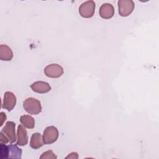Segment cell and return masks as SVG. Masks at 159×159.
<instances>
[{"label":"cell","mask_w":159,"mask_h":159,"mask_svg":"<svg viewBox=\"0 0 159 159\" xmlns=\"http://www.w3.org/2000/svg\"><path fill=\"white\" fill-rule=\"evenodd\" d=\"M13 58V52L7 45H0V59L2 61H11Z\"/></svg>","instance_id":"12"},{"label":"cell","mask_w":159,"mask_h":159,"mask_svg":"<svg viewBox=\"0 0 159 159\" xmlns=\"http://www.w3.org/2000/svg\"><path fill=\"white\" fill-rule=\"evenodd\" d=\"M57 158V155L53 152L52 150H48L43 152L40 157V159H56Z\"/></svg>","instance_id":"16"},{"label":"cell","mask_w":159,"mask_h":159,"mask_svg":"<svg viewBox=\"0 0 159 159\" xmlns=\"http://www.w3.org/2000/svg\"><path fill=\"white\" fill-rule=\"evenodd\" d=\"M21 124L27 129H33L35 126V120L30 115H23L20 117Z\"/></svg>","instance_id":"14"},{"label":"cell","mask_w":159,"mask_h":159,"mask_svg":"<svg viewBox=\"0 0 159 159\" xmlns=\"http://www.w3.org/2000/svg\"><path fill=\"white\" fill-rule=\"evenodd\" d=\"M0 142H1V143H5V144L9 142V139L7 138V137L4 133H2L1 131L0 132Z\"/></svg>","instance_id":"17"},{"label":"cell","mask_w":159,"mask_h":159,"mask_svg":"<svg viewBox=\"0 0 159 159\" xmlns=\"http://www.w3.org/2000/svg\"><path fill=\"white\" fill-rule=\"evenodd\" d=\"M17 145L19 146H24L28 143V135L27 132L25 128V127L20 124L17 127Z\"/></svg>","instance_id":"8"},{"label":"cell","mask_w":159,"mask_h":159,"mask_svg":"<svg viewBox=\"0 0 159 159\" xmlns=\"http://www.w3.org/2000/svg\"><path fill=\"white\" fill-rule=\"evenodd\" d=\"M119 14L122 17L129 16L134 11L135 4L132 0H119L117 2Z\"/></svg>","instance_id":"3"},{"label":"cell","mask_w":159,"mask_h":159,"mask_svg":"<svg viewBox=\"0 0 159 159\" xmlns=\"http://www.w3.org/2000/svg\"><path fill=\"white\" fill-rule=\"evenodd\" d=\"M43 136L39 132L34 133L30 138V146L33 149H38L44 145Z\"/></svg>","instance_id":"11"},{"label":"cell","mask_w":159,"mask_h":159,"mask_svg":"<svg viewBox=\"0 0 159 159\" xmlns=\"http://www.w3.org/2000/svg\"><path fill=\"white\" fill-rule=\"evenodd\" d=\"M15 129L16 124L12 121H7L1 130V132L4 133L9 139L10 143L15 142L17 139Z\"/></svg>","instance_id":"7"},{"label":"cell","mask_w":159,"mask_h":159,"mask_svg":"<svg viewBox=\"0 0 159 159\" xmlns=\"http://www.w3.org/2000/svg\"><path fill=\"white\" fill-rule=\"evenodd\" d=\"M16 101L17 99L14 94L11 91H6L4 94L2 107L8 111H11L15 107Z\"/></svg>","instance_id":"6"},{"label":"cell","mask_w":159,"mask_h":159,"mask_svg":"<svg viewBox=\"0 0 159 159\" xmlns=\"http://www.w3.org/2000/svg\"><path fill=\"white\" fill-rule=\"evenodd\" d=\"M9 154L8 158H16L20 159L22 158V150L19 148L17 144L15 145H9Z\"/></svg>","instance_id":"13"},{"label":"cell","mask_w":159,"mask_h":159,"mask_svg":"<svg viewBox=\"0 0 159 159\" xmlns=\"http://www.w3.org/2000/svg\"><path fill=\"white\" fill-rule=\"evenodd\" d=\"M59 135L57 128L51 125L45 128L43 134V140L45 144H52L57 141Z\"/></svg>","instance_id":"4"},{"label":"cell","mask_w":159,"mask_h":159,"mask_svg":"<svg viewBox=\"0 0 159 159\" xmlns=\"http://www.w3.org/2000/svg\"><path fill=\"white\" fill-rule=\"evenodd\" d=\"M0 116H1V124H0V126H2L3 125V123H4V120H6V116L4 114V112H1L0 113Z\"/></svg>","instance_id":"19"},{"label":"cell","mask_w":159,"mask_h":159,"mask_svg":"<svg viewBox=\"0 0 159 159\" xmlns=\"http://www.w3.org/2000/svg\"><path fill=\"white\" fill-rule=\"evenodd\" d=\"M0 151H1V159L8 158V154H9L8 145H5V143H1Z\"/></svg>","instance_id":"15"},{"label":"cell","mask_w":159,"mask_h":159,"mask_svg":"<svg viewBox=\"0 0 159 159\" xmlns=\"http://www.w3.org/2000/svg\"><path fill=\"white\" fill-rule=\"evenodd\" d=\"M63 67L57 63H52L48 65L44 68L45 75L49 78H58L61 76L63 74Z\"/></svg>","instance_id":"5"},{"label":"cell","mask_w":159,"mask_h":159,"mask_svg":"<svg viewBox=\"0 0 159 159\" xmlns=\"http://www.w3.org/2000/svg\"><path fill=\"white\" fill-rule=\"evenodd\" d=\"M23 107L25 111L32 115H37L42 112L40 102L34 98H28L23 101Z\"/></svg>","instance_id":"1"},{"label":"cell","mask_w":159,"mask_h":159,"mask_svg":"<svg viewBox=\"0 0 159 159\" xmlns=\"http://www.w3.org/2000/svg\"><path fill=\"white\" fill-rule=\"evenodd\" d=\"M99 13L102 19H111L114 15V7L110 3H104L100 7Z\"/></svg>","instance_id":"9"},{"label":"cell","mask_w":159,"mask_h":159,"mask_svg":"<svg viewBox=\"0 0 159 159\" xmlns=\"http://www.w3.org/2000/svg\"><path fill=\"white\" fill-rule=\"evenodd\" d=\"M95 7L96 4L94 1H87L82 3L79 7L80 15L84 18H90L94 14Z\"/></svg>","instance_id":"2"},{"label":"cell","mask_w":159,"mask_h":159,"mask_svg":"<svg viewBox=\"0 0 159 159\" xmlns=\"http://www.w3.org/2000/svg\"><path fill=\"white\" fill-rule=\"evenodd\" d=\"M78 158V154L76 152H71L68 156L66 157V158L77 159Z\"/></svg>","instance_id":"18"},{"label":"cell","mask_w":159,"mask_h":159,"mask_svg":"<svg viewBox=\"0 0 159 159\" xmlns=\"http://www.w3.org/2000/svg\"><path fill=\"white\" fill-rule=\"evenodd\" d=\"M30 88L34 92L40 94L46 93L51 90V86L50 84L43 81H37L33 83L30 85Z\"/></svg>","instance_id":"10"}]
</instances>
